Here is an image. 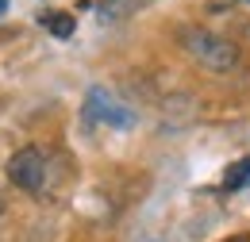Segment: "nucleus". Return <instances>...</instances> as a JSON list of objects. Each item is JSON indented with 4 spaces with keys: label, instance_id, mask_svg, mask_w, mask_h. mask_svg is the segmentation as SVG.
<instances>
[{
    "label": "nucleus",
    "instance_id": "obj_6",
    "mask_svg": "<svg viewBox=\"0 0 250 242\" xmlns=\"http://www.w3.org/2000/svg\"><path fill=\"white\" fill-rule=\"evenodd\" d=\"M4 8H8V0H0V16H4Z\"/></svg>",
    "mask_w": 250,
    "mask_h": 242
},
{
    "label": "nucleus",
    "instance_id": "obj_7",
    "mask_svg": "<svg viewBox=\"0 0 250 242\" xmlns=\"http://www.w3.org/2000/svg\"><path fill=\"white\" fill-rule=\"evenodd\" d=\"M0 212H4V200H0Z\"/></svg>",
    "mask_w": 250,
    "mask_h": 242
},
{
    "label": "nucleus",
    "instance_id": "obj_8",
    "mask_svg": "<svg viewBox=\"0 0 250 242\" xmlns=\"http://www.w3.org/2000/svg\"><path fill=\"white\" fill-rule=\"evenodd\" d=\"M247 4H250V0H247Z\"/></svg>",
    "mask_w": 250,
    "mask_h": 242
},
{
    "label": "nucleus",
    "instance_id": "obj_4",
    "mask_svg": "<svg viewBox=\"0 0 250 242\" xmlns=\"http://www.w3.org/2000/svg\"><path fill=\"white\" fill-rule=\"evenodd\" d=\"M42 27L50 31V35H58V39H69V35H73V16L50 12V16H42Z\"/></svg>",
    "mask_w": 250,
    "mask_h": 242
},
{
    "label": "nucleus",
    "instance_id": "obj_3",
    "mask_svg": "<svg viewBox=\"0 0 250 242\" xmlns=\"http://www.w3.org/2000/svg\"><path fill=\"white\" fill-rule=\"evenodd\" d=\"M85 116L93 123H108V127H135V112L127 108L124 100H116L108 89H89Z\"/></svg>",
    "mask_w": 250,
    "mask_h": 242
},
{
    "label": "nucleus",
    "instance_id": "obj_1",
    "mask_svg": "<svg viewBox=\"0 0 250 242\" xmlns=\"http://www.w3.org/2000/svg\"><path fill=\"white\" fill-rule=\"evenodd\" d=\"M181 46L188 50L192 61H200L212 73H227V69L239 65V50L227 39H219V35H212V31H204V27H185L181 31Z\"/></svg>",
    "mask_w": 250,
    "mask_h": 242
},
{
    "label": "nucleus",
    "instance_id": "obj_5",
    "mask_svg": "<svg viewBox=\"0 0 250 242\" xmlns=\"http://www.w3.org/2000/svg\"><path fill=\"white\" fill-rule=\"evenodd\" d=\"M243 184H250V158H243V161H235L231 169H227V177H223V188H243Z\"/></svg>",
    "mask_w": 250,
    "mask_h": 242
},
{
    "label": "nucleus",
    "instance_id": "obj_2",
    "mask_svg": "<svg viewBox=\"0 0 250 242\" xmlns=\"http://www.w3.org/2000/svg\"><path fill=\"white\" fill-rule=\"evenodd\" d=\"M4 173H8V181L16 184V188L39 192V188L46 184V154L39 150V146H23V150H16L8 158Z\"/></svg>",
    "mask_w": 250,
    "mask_h": 242
}]
</instances>
